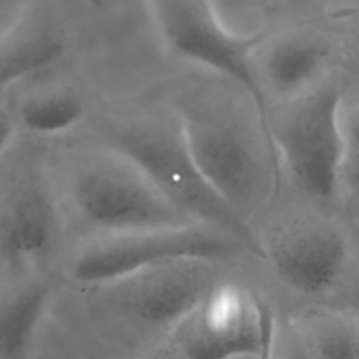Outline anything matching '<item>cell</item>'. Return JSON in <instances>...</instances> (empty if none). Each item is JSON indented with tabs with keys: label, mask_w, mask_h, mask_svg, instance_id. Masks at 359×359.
<instances>
[{
	"label": "cell",
	"mask_w": 359,
	"mask_h": 359,
	"mask_svg": "<svg viewBox=\"0 0 359 359\" xmlns=\"http://www.w3.org/2000/svg\"><path fill=\"white\" fill-rule=\"evenodd\" d=\"M105 144L132 161L191 222L234 237L261 261L254 230L208 185L196 168L175 112L119 122L108 130Z\"/></svg>",
	"instance_id": "4"
},
{
	"label": "cell",
	"mask_w": 359,
	"mask_h": 359,
	"mask_svg": "<svg viewBox=\"0 0 359 359\" xmlns=\"http://www.w3.org/2000/svg\"><path fill=\"white\" fill-rule=\"evenodd\" d=\"M289 328H290V331L287 334V338L285 339V342L280 346L278 353L273 349L272 359H311L309 351L303 345L299 335L293 331V328L290 325H289Z\"/></svg>",
	"instance_id": "18"
},
{
	"label": "cell",
	"mask_w": 359,
	"mask_h": 359,
	"mask_svg": "<svg viewBox=\"0 0 359 359\" xmlns=\"http://www.w3.org/2000/svg\"><path fill=\"white\" fill-rule=\"evenodd\" d=\"M285 188V187H283ZM261 262L290 290L304 296L331 292L358 264L355 231L338 210L279 194L257 223Z\"/></svg>",
	"instance_id": "2"
},
{
	"label": "cell",
	"mask_w": 359,
	"mask_h": 359,
	"mask_svg": "<svg viewBox=\"0 0 359 359\" xmlns=\"http://www.w3.org/2000/svg\"><path fill=\"white\" fill-rule=\"evenodd\" d=\"M57 238V215L48 185L25 175L0 202V259L14 269L43 262Z\"/></svg>",
	"instance_id": "11"
},
{
	"label": "cell",
	"mask_w": 359,
	"mask_h": 359,
	"mask_svg": "<svg viewBox=\"0 0 359 359\" xmlns=\"http://www.w3.org/2000/svg\"><path fill=\"white\" fill-rule=\"evenodd\" d=\"M342 43L328 4L317 13L268 24L251 57L257 95L265 107L307 94L339 74Z\"/></svg>",
	"instance_id": "6"
},
{
	"label": "cell",
	"mask_w": 359,
	"mask_h": 359,
	"mask_svg": "<svg viewBox=\"0 0 359 359\" xmlns=\"http://www.w3.org/2000/svg\"><path fill=\"white\" fill-rule=\"evenodd\" d=\"M52 287L31 280L0 297V359H24L49 304Z\"/></svg>",
	"instance_id": "13"
},
{
	"label": "cell",
	"mask_w": 359,
	"mask_h": 359,
	"mask_svg": "<svg viewBox=\"0 0 359 359\" xmlns=\"http://www.w3.org/2000/svg\"><path fill=\"white\" fill-rule=\"evenodd\" d=\"M24 3L15 1H0V38L6 29L11 25L15 17L20 14Z\"/></svg>",
	"instance_id": "21"
},
{
	"label": "cell",
	"mask_w": 359,
	"mask_h": 359,
	"mask_svg": "<svg viewBox=\"0 0 359 359\" xmlns=\"http://www.w3.org/2000/svg\"><path fill=\"white\" fill-rule=\"evenodd\" d=\"M144 359H185V356L168 337H164L161 342L144 356Z\"/></svg>",
	"instance_id": "20"
},
{
	"label": "cell",
	"mask_w": 359,
	"mask_h": 359,
	"mask_svg": "<svg viewBox=\"0 0 359 359\" xmlns=\"http://www.w3.org/2000/svg\"><path fill=\"white\" fill-rule=\"evenodd\" d=\"M15 129L17 125L14 118L7 111L0 108V157L11 146L15 136Z\"/></svg>",
	"instance_id": "19"
},
{
	"label": "cell",
	"mask_w": 359,
	"mask_h": 359,
	"mask_svg": "<svg viewBox=\"0 0 359 359\" xmlns=\"http://www.w3.org/2000/svg\"><path fill=\"white\" fill-rule=\"evenodd\" d=\"M344 164L339 189V208L355 227L359 223V94L344 95L341 105Z\"/></svg>",
	"instance_id": "16"
},
{
	"label": "cell",
	"mask_w": 359,
	"mask_h": 359,
	"mask_svg": "<svg viewBox=\"0 0 359 359\" xmlns=\"http://www.w3.org/2000/svg\"><path fill=\"white\" fill-rule=\"evenodd\" d=\"M147 7L158 36L175 56L257 95L251 57L266 27L238 32L222 18L216 3L203 0H156Z\"/></svg>",
	"instance_id": "10"
},
{
	"label": "cell",
	"mask_w": 359,
	"mask_h": 359,
	"mask_svg": "<svg viewBox=\"0 0 359 359\" xmlns=\"http://www.w3.org/2000/svg\"><path fill=\"white\" fill-rule=\"evenodd\" d=\"M86 116V102L70 90L41 91L27 97L17 112V122L38 137H53L74 129Z\"/></svg>",
	"instance_id": "15"
},
{
	"label": "cell",
	"mask_w": 359,
	"mask_h": 359,
	"mask_svg": "<svg viewBox=\"0 0 359 359\" xmlns=\"http://www.w3.org/2000/svg\"><path fill=\"white\" fill-rule=\"evenodd\" d=\"M65 178L67 202L91 238L196 224L107 144L72 156Z\"/></svg>",
	"instance_id": "5"
},
{
	"label": "cell",
	"mask_w": 359,
	"mask_h": 359,
	"mask_svg": "<svg viewBox=\"0 0 359 359\" xmlns=\"http://www.w3.org/2000/svg\"><path fill=\"white\" fill-rule=\"evenodd\" d=\"M69 34L52 3H24L0 38V95L53 67L66 53Z\"/></svg>",
	"instance_id": "12"
},
{
	"label": "cell",
	"mask_w": 359,
	"mask_h": 359,
	"mask_svg": "<svg viewBox=\"0 0 359 359\" xmlns=\"http://www.w3.org/2000/svg\"><path fill=\"white\" fill-rule=\"evenodd\" d=\"M339 74L294 100L265 107L280 184L293 195L332 209L339 208L344 164Z\"/></svg>",
	"instance_id": "3"
},
{
	"label": "cell",
	"mask_w": 359,
	"mask_h": 359,
	"mask_svg": "<svg viewBox=\"0 0 359 359\" xmlns=\"http://www.w3.org/2000/svg\"><path fill=\"white\" fill-rule=\"evenodd\" d=\"M330 14L337 22L342 43V66L339 77L342 84L355 79L344 95L359 94V1L328 4Z\"/></svg>",
	"instance_id": "17"
},
{
	"label": "cell",
	"mask_w": 359,
	"mask_h": 359,
	"mask_svg": "<svg viewBox=\"0 0 359 359\" xmlns=\"http://www.w3.org/2000/svg\"><path fill=\"white\" fill-rule=\"evenodd\" d=\"M222 264L185 261L91 289L95 303L111 318L135 330L168 335L222 279Z\"/></svg>",
	"instance_id": "9"
},
{
	"label": "cell",
	"mask_w": 359,
	"mask_h": 359,
	"mask_svg": "<svg viewBox=\"0 0 359 359\" xmlns=\"http://www.w3.org/2000/svg\"><path fill=\"white\" fill-rule=\"evenodd\" d=\"M165 337L185 359H272L275 323L251 286L222 278Z\"/></svg>",
	"instance_id": "8"
},
{
	"label": "cell",
	"mask_w": 359,
	"mask_h": 359,
	"mask_svg": "<svg viewBox=\"0 0 359 359\" xmlns=\"http://www.w3.org/2000/svg\"><path fill=\"white\" fill-rule=\"evenodd\" d=\"M311 359H359V324L341 309L313 306L289 324Z\"/></svg>",
	"instance_id": "14"
},
{
	"label": "cell",
	"mask_w": 359,
	"mask_h": 359,
	"mask_svg": "<svg viewBox=\"0 0 359 359\" xmlns=\"http://www.w3.org/2000/svg\"><path fill=\"white\" fill-rule=\"evenodd\" d=\"M213 76L181 94L174 112L203 180L254 230L280 188L265 108L244 86Z\"/></svg>",
	"instance_id": "1"
},
{
	"label": "cell",
	"mask_w": 359,
	"mask_h": 359,
	"mask_svg": "<svg viewBox=\"0 0 359 359\" xmlns=\"http://www.w3.org/2000/svg\"><path fill=\"white\" fill-rule=\"evenodd\" d=\"M243 254L252 255L241 241L194 224L90 238L72 258L69 271L76 282L98 287L171 264L229 262Z\"/></svg>",
	"instance_id": "7"
}]
</instances>
